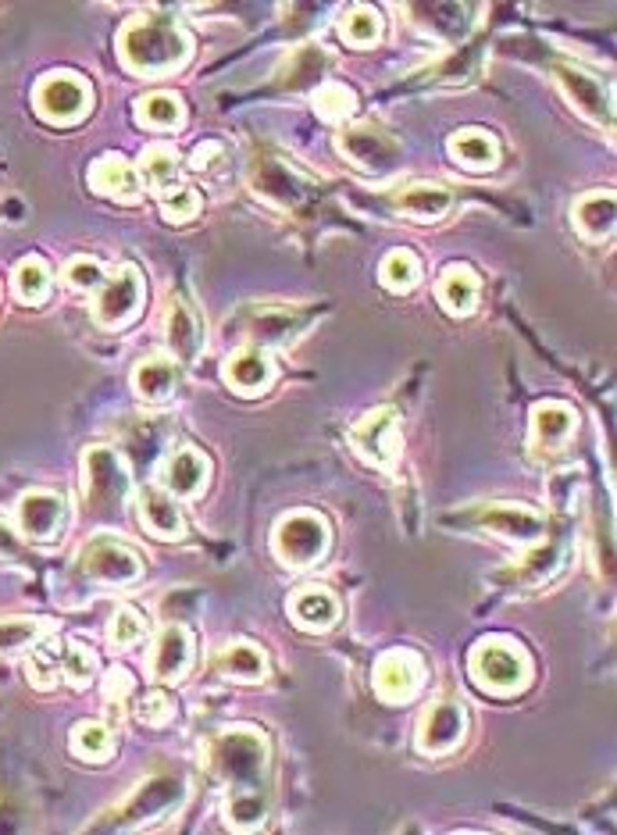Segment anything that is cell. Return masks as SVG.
Segmentation results:
<instances>
[{"mask_svg": "<svg viewBox=\"0 0 617 835\" xmlns=\"http://www.w3.org/2000/svg\"><path fill=\"white\" fill-rule=\"evenodd\" d=\"M122 62L139 71V76H165V71L179 68L190 57V43H186L182 29L161 19V14H147V19H133L122 29Z\"/></svg>", "mask_w": 617, "mask_h": 835, "instance_id": "1", "label": "cell"}, {"mask_svg": "<svg viewBox=\"0 0 617 835\" xmlns=\"http://www.w3.org/2000/svg\"><path fill=\"white\" fill-rule=\"evenodd\" d=\"M82 493L86 514L97 522H114L122 517L128 497V468L111 446H90L82 457Z\"/></svg>", "mask_w": 617, "mask_h": 835, "instance_id": "2", "label": "cell"}, {"mask_svg": "<svg viewBox=\"0 0 617 835\" xmlns=\"http://www.w3.org/2000/svg\"><path fill=\"white\" fill-rule=\"evenodd\" d=\"M265 765L268 746L254 728H233L211 746V768L228 789H261Z\"/></svg>", "mask_w": 617, "mask_h": 835, "instance_id": "3", "label": "cell"}, {"mask_svg": "<svg viewBox=\"0 0 617 835\" xmlns=\"http://www.w3.org/2000/svg\"><path fill=\"white\" fill-rule=\"evenodd\" d=\"M186 797V786L182 779H171V775H157V779L143 782L133 797H128L122 808H114L111 814H104L100 822H93V828H143V825H154L161 822L165 814H171L182 803Z\"/></svg>", "mask_w": 617, "mask_h": 835, "instance_id": "4", "label": "cell"}, {"mask_svg": "<svg viewBox=\"0 0 617 835\" xmlns=\"http://www.w3.org/2000/svg\"><path fill=\"white\" fill-rule=\"evenodd\" d=\"M333 546V532L328 522L314 511H293L285 514L276 525V536H271V550L290 568H311L328 554Z\"/></svg>", "mask_w": 617, "mask_h": 835, "instance_id": "5", "label": "cell"}, {"mask_svg": "<svg viewBox=\"0 0 617 835\" xmlns=\"http://www.w3.org/2000/svg\"><path fill=\"white\" fill-rule=\"evenodd\" d=\"M532 665L521 646H514L507 639H482L475 650H471V679H475L485 693H518L528 682Z\"/></svg>", "mask_w": 617, "mask_h": 835, "instance_id": "6", "label": "cell"}, {"mask_svg": "<svg viewBox=\"0 0 617 835\" xmlns=\"http://www.w3.org/2000/svg\"><path fill=\"white\" fill-rule=\"evenodd\" d=\"M90 86L68 71H54L36 86V111L54 125H71L90 111Z\"/></svg>", "mask_w": 617, "mask_h": 835, "instance_id": "7", "label": "cell"}, {"mask_svg": "<svg viewBox=\"0 0 617 835\" xmlns=\"http://www.w3.org/2000/svg\"><path fill=\"white\" fill-rule=\"evenodd\" d=\"M79 571L93 582H108V586H128L139 579V557L128 550L125 543L114 539H93L90 546H82L79 554Z\"/></svg>", "mask_w": 617, "mask_h": 835, "instance_id": "8", "label": "cell"}, {"mask_svg": "<svg viewBox=\"0 0 617 835\" xmlns=\"http://www.w3.org/2000/svg\"><path fill=\"white\" fill-rule=\"evenodd\" d=\"M339 151L347 154L361 171L385 176V171H393V165H396L400 143L390 133H382L379 125H350L339 133Z\"/></svg>", "mask_w": 617, "mask_h": 835, "instance_id": "9", "label": "cell"}, {"mask_svg": "<svg viewBox=\"0 0 617 835\" xmlns=\"http://www.w3.org/2000/svg\"><path fill=\"white\" fill-rule=\"evenodd\" d=\"M354 450L361 454L368 465L375 468H393L400 454V436H396V414L390 408H379L364 414L361 422L350 428Z\"/></svg>", "mask_w": 617, "mask_h": 835, "instance_id": "10", "label": "cell"}, {"mask_svg": "<svg viewBox=\"0 0 617 835\" xmlns=\"http://www.w3.org/2000/svg\"><path fill=\"white\" fill-rule=\"evenodd\" d=\"M304 314L296 308H282V304H261V308H250L247 314L239 319V336H247L257 347H282L300 336L304 329Z\"/></svg>", "mask_w": 617, "mask_h": 835, "instance_id": "11", "label": "cell"}, {"mask_svg": "<svg viewBox=\"0 0 617 835\" xmlns=\"http://www.w3.org/2000/svg\"><path fill=\"white\" fill-rule=\"evenodd\" d=\"M464 732H468V711L461 708V703H453V700L433 703L418 725V750L433 754V757L450 754L453 746H461Z\"/></svg>", "mask_w": 617, "mask_h": 835, "instance_id": "12", "label": "cell"}, {"mask_svg": "<svg viewBox=\"0 0 617 835\" xmlns=\"http://www.w3.org/2000/svg\"><path fill=\"white\" fill-rule=\"evenodd\" d=\"M425 665L418 654L411 650H390L379 657L375 665V693L385 703H404L422 689Z\"/></svg>", "mask_w": 617, "mask_h": 835, "instance_id": "13", "label": "cell"}, {"mask_svg": "<svg viewBox=\"0 0 617 835\" xmlns=\"http://www.w3.org/2000/svg\"><path fill=\"white\" fill-rule=\"evenodd\" d=\"M464 522H475L479 528L493 532V536L514 539V543L536 539L539 532L547 528L542 514H536L532 508H518V503H490V508H482L475 514H464Z\"/></svg>", "mask_w": 617, "mask_h": 835, "instance_id": "14", "label": "cell"}, {"mask_svg": "<svg viewBox=\"0 0 617 835\" xmlns=\"http://www.w3.org/2000/svg\"><path fill=\"white\" fill-rule=\"evenodd\" d=\"M557 82H561V90L568 93V100L585 114V119H593L599 125H610V119H614L610 97H607L604 82H599L596 76H590V71H582L575 65H561L557 68Z\"/></svg>", "mask_w": 617, "mask_h": 835, "instance_id": "15", "label": "cell"}, {"mask_svg": "<svg viewBox=\"0 0 617 835\" xmlns=\"http://www.w3.org/2000/svg\"><path fill=\"white\" fill-rule=\"evenodd\" d=\"M139 300H143V282H139V271L136 268H122L104 290L97 297V322L100 325H125L133 314L139 311Z\"/></svg>", "mask_w": 617, "mask_h": 835, "instance_id": "16", "label": "cell"}, {"mask_svg": "<svg viewBox=\"0 0 617 835\" xmlns=\"http://www.w3.org/2000/svg\"><path fill=\"white\" fill-rule=\"evenodd\" d=\"M19 525L29 539H54L65 525V500L47 489L25 493L19 503Z\"/></svg>", "mask_w": 617, "mask_h": 835, "instance_id": "17", "label": "cell"}, {"mask_svg": "<svg viewBox=\"0 0 617 835\" xmlns=\"http://www.w3.org/2000/svg\"><path fill=\"white\" fill-rule=\"evenodd\" d=\"M579 414L575 408L561 404V400H547L532 411V446L536 450H561L568 439L575 436Z\"/></svg>", "mask_w": 617, "mask_h": 835, "instance_id": "18", "label": "cell"}, {"mask_svg": "<svg viewBox=\"0 0 617 835\" xmlns=\"http://www.w3.org/2000/svg\"><path fill=\"white\" fill-rule=\"evenodd\" d=\"M193 665V636L182 625H168L161 632V639L154 646L150 668L161 682H179Z\"/></svg>", "mask_w": 617, "mask_h": 835, "instance_id": "19", "label": "cell"}, {"mask_svg": "<svg viewBox=\"0 0 617 835\" xmlns=\"http://www.w3.org/2000/svg\"><path fill=\"white\" fill-rule=\"evenodd\" d=\"M139 517H143V525H147L154 536H161V539H179L186 532L176 497H171L168 489H161V486H143L139 489Z\"/></svg>", "mask_w": 617, "mask_h": 835, "instance_id": "20", "label": "cell"}, {"mask_svg": "<svg viewBox=\"0 0 617 835\" xmlns=\"http://www.w3.org/2000/svg\"><path fill=\"white\" fill-rule=\"evenodd\" d=\"M225 379H228V386H236L239 393H265L271 379H276V368H271L268 354L261 347H247V350L228 357Z\"/></svg>", "mask_w": 617, "mask_h": 835, "instance_id": "21", "label": "cell"}, {"mask_svg": "<svg viewBox=\"0 0 617 835\" xmlns=\"http://www.w3.org/2000/svg\"><path fill=\"white\" fill-rule=\"evenodd\" d=\"M165 329H168V347L176 350L179 361L193 365L200 357V350H204V329H200L197 314L186 308L182 300H171Z\"/></svg>", "mask_w": 617, "mask_h": 835, "instance_id": "22", "label": "cell"}, {"mask_svg": "<svg viewBox=\"0 0 617 835\" xmlns=\"http://www.w3.org/2000/svg\"><path fill=\"white\" fill-rule=\"evenodd\" d=\"M90 182H93V190L104 197H122V200L139 197V171L119 154L100 157V162L90 168Z\"/></svg>", "mask_w": 617, "mask_h": 835, "instance_id": "23", "label": "cell"}, {"mask_svg": "<svg viewBox=\"0 0 617 835\" xmlns=\"http://www.w3.org/2000/svg\"><path fill=\"white\" fill-rule=\"evenodd\" d=\"M161 482L171 497H193L207 486V460L197 450H176L165 460Z\"/></svg>", "mask_w": 617, "mask_h": 835, "instance_id": "24", "label": "cell"}, {"mask_svg": "<svg viewBox=\"0 0 617 835\" xmlns=\"http://www.w3.org/2000/svg\"><path fill=\"white\" fill-rule=\"evenodd\" d=\"M290 611H293V622L300 628L322 632V628H328L339 617V603H336L333 593H328V589L311 586V589H300V593L293 597Z\"/></svg>", "mask_w": 617, "mask_h": 835, "instance_id": "25", "label": "cell"}, {"mask_svg": "<svg viewBox=\"0 0 617 835\" xmlns=\"http://www.w3.org/2000/svg\"><path fill=\"white\" fill-rule=\"evenodd\" d=\"M254 186H257V193H265L268 200H276V204H282V208H290L304 197V186L296 182L293 168L285 162H271V157L268 162H257Z\"/></svg>", "mask_w": 617, "mask_h": 835, "instance_id": "26", "label": "cell"}, {"mask_svg": "<svg viewBox=\"0 0 617 835\" xmlns=\"http://www.w3.org/2000/svg\"><path fill=\"white\" fill-rule=\"evenodd\" d=\"M450 204H453V197L447 186H439V182H418V186H411L407 193H400V200H396V208L411 214L414 222H436L450 211Z\"/></svg>", "mask_w": 617, "mask_h": 835, "instance_id": "27", "label": "cell"}, {"mask_svg": "<svg viewBox=\"0 0 617 835\" xmlns=\"http://www.w3.org/2000/svg\"><path fill=\"white\" fill-rule=\"evenodd\" d=\"M133 386L147 404H161V400H168L179 390V368L165 361V357H150V361H143L136 368Z\"/></svg>", "mask_w": 617, "mask_h": 835, "instance_id": "28", "label": "cell"}, {"mask_svg": "<svg viewBox=\"0 0 617 835\" xmlns=\"http://www.w3.org/2000/svg\"><path fill=\"white\" fill-rule=\"evenodd\" d=\"M450 154L457 157V165H464L471 171H485V168H496L500 162V147L490 133L482 129H464L450 140Z\"/></svg>", "mask_w": 617, "mask_h": 835, "instance_id": "29", "label": "cell"}, {"mask_svg": "<svg viewBox=\"0 0 617 835\" xmlns=\"http://www.w3.org/2000/svg\"><path fill=\"white\" fill-rule=\"evenodd\" d=\"M268 817V800L265 789H228L225 800V822L239 828V832H254L261 828Z\"/></svg>", "mask_w": 617, "mask_h": 835, "instance_id": "30", "label": "cell"}, {"mask_svg": "<svg viewBox=\"0 0 617 835\" xmlns=\"http://www.w3.org/2000/svg\"><path fill=\"white\" fill-rule=\"evenodd\" d=\"M439 300L442 308L450 314H471L475 311V300H479V279L471 268L453 265L447 268V276L439 279Z\"/></svg>", "mask_w": 617, "mask_h": 835, "instance_id": "31", "label": "cell"}, {"mask_svg": "<svg viewBox=\"0 0 617 835\" xmlns=\"http://www.w3.org/2000/svg\"><path fill=\"white\" fill-rule=\"evenodd\" d=\"M218 668L225 679H236V682H261L268 675V660L265 654L257 650L250 643H233L228 650L218 657Z\"/></svg>", "mask_w": 617, "mask_h": 835, "instance_id": "32", "label": "cell"}, {"mask_svg": "<svg viewBox=\"0 0 617 835\" xmlns=\"http://www.w3.org/2000/svg\"><path fill=\"white\" fill-rule=\"evenodd\" d=\"M575 225L590 240H604L614 233V193H590L579 200Z\"/></svg>", "mask_w": 617, "mask_h": 835, "instance_id": "33", "label": "cell"}, {"mask_svg": "<svg viewBox=\"0 0 617 835\" xmlns=\"http://www.w3.org/2000/svg\"><path fill=\"white\" fill-rule=\"evenodd\" d=\"M325 71V54L318 47H304L290 54V62L279 71V86H290V90H304V86L318 82Z\"/></svg>", "mask_w": 617, "mask_h": 835, "instance_id": "34", "label": "cell"}, {"mask_svg": "<svg viewBox=\"0 0 617 835\" xmlns=\"http://www.w3.org/2000/svg\"><path fill=\"white\" fill-rule=\"evenodd\" d=\"M143 176L154 186V190H168L179 176V151L168 147V143H154V147L143 151Z\"/></svg>", "mask_w": 617, "mask_h": 835, "instance_id": "35", "label": "cell"}, {"mask_svg": "<svg viewBox=\"0 0 617 835\" xmlns=\"http://www.w3.org/2000/svg\"><path fill=\"white\" fill-rule=\"evenodd\" d=\"M382 286L385 290H393V293H407V290H414L418 286V279H422V265H418V257H414L411 250H393L390 257L382 261Z\"/></svg>", "mask_w": 617, "mask_h": 835, "instance_id": "36", "label": "cell"}, {"mask_svg": "<svg viewBox=\"0 0 617 835\" xmlns=\"http://www.w3.org/2000/svg\"><path fill=\"white\" fill-rule=\"evenodd\" d=\"M51 290V271L40 257H25V261L14 268V293H19L25 304H40Z\"/></svg>", "mask_w": 617, "mask_h": 835, "instance_id": "37", "label": "cell"}, {"mask_svg": "<svg viewBox=\"0 0 617 835\" xmlns=\"http://www.w3.org/2000/svg\"><path fill=\"white\" fill-rule=\"evenodd\" d=\"M339 33L347 43H354V47H368V43H375L382 36V14L375 8H354L347 19H343Z\"/></svg>", "mask_w": 617, "mask_h": 835, "instance_id": "38", "label": "cell"}, {"mask_svg": "<svg viewBox=\"0 0 617 835\" xmlns=\"http://www.w3.org/2000/svg\"><path fill=\"white\" fill-rule=\"evenodd\" d=\"M557 546H539V550H532L528 554L521 565H514L511 571H504V575H496L500 582H539V579H547V575L557 568Z\"/></svg>", "mask_w": 617, "mask_h": 835, "instance_id": "39", "label": "cell"}, {"mask_svg": "<svg viewBox=\"0 0 617 835\" xmlns=\"http://www.w3.org/2000/svg\"><path fill=\"white\" fill-rule=\"evenodd\" d=\"M139 122L154 129H171L182 122V100L176 93H154L139 100Z\"/></svg>", "mask_w": 617, "mask_h": 835, "instance_id": "40", "label": "cell"}, {"mask_svg": "<svg viewBox=\"0 0 617 835\" xmlns=\"http://www.w3.org/2000/svg\"><path fill=\"white\" fill-rule=\"evenodd\" d=\"M314 108H318L325 122H343L354 114L357 100L343 82H325V86H318V93H314Z\"/></svg>", "mask_w": 617, "mask_h": 835, "instance_id": "41", "label": "cell"}, {"mask_svg": "<svg viewBox=\"0 0 617 835\" xmlns=\"http://www.w3.org/2000/svg\"><path fill=\"white\" fill-rule=\"evenodd\" d=\"M54 660H57V668H61L76 686H86V682L93 679V671H97V657H93L90 650H86L82 643H65V646H57Z\"/></svg>", "mask_w": 617, "mask_h": 835, "instance_id": "42", "label": "cell"}, {"mask_svg": "<svg viewBox=\"0 0 617 835\" xmlns=\"http://www.w3.org/2000/svg\"><path fill=\"white\" fill-rule=\"evenodd\" d=\"M71 750L86 760H104L111 754V732L100 722H79L71 732Z\"/></svg>", "mask_w": 617, "mask_h": 835, "instance_id": "43", "label": "cell"}, {"mask_svg": "<svg viewBox=\"0 0 617 835\" xmlns=\"http://www.w3.org/2000/svg\"><path fill=\"white\" fill-rule=\"evenodd\" d=\"M40 632H43V622H36V617H8V622H0V654L29 646Z\"/></svg>", "mask_w": 617, "mask_h": 835, "instance_id": "44", "label": "cell"}, {"mask_svg": "<svg viewBox=\"0 0 617 835\" xmlns=\"http://www.w3.org/2000/svg\"><path fill=\"white\" fill-rule=\"evenodd\" d=\"M143 632H147L143 617L133 608H119V611H114V617H111L108 636H111L114 646H119V650H125V646H136L143 639Z\"/></svg>", "mask_w": 617, "mask_h": 835, "instance_id": "45", "label": "cell"}, {"mask_svg": "<svg viewBox=\"0 0 617 835\" xmlns=\"http://www.w3.org/2000/svg\"><path fill=\"white\" fill-rule=\"evenodd\" d=\"M197 208H200V200L190 186H168V190L161 193V211L168 222H190Z\"/></svg>", "mask_w": 617, "mask_h": 835, "instance_id": "46", "label": "cell"}, {"mask_svg": "<svg viewBox=\"0 0 617 835\" xmlns=\"http://www.w3.org/2000/svg\"><path fill=\"white\" fill-rule=\"evenodd\" d=\"M25 671H29V682H33L36 689H54L57 682H61V668H57L54 650L33 654L25 660Z\"/></svg>", "mask_w": 617, "mask_h": 835, "instance_id": "47", "label": "cell"}, {"mask_svg": "<svg viewBox=\"0 0 617 835\" xmlns=\"http://www.w3.org/2000/svg\"><path fill=\"white\" fill-rule=\"evenodd\" d=\"M65 279L76 286V290H100V286H104V268L90 261V257H71L65 268Z\"/></svg>", "mask_w": 617, "mask_h": 835, "instance_id": "48", "label": "cell"}, {"mask_svg": "<svg viewBox=\"0 0 617 835\" xmlns=\"http://www.w3.org/2000/svg\"><path fill=\"white\" fill-rule=\"evenodd\" d=\"M139 722L150 725V728H165L171 717H176V703H171L165 693H147L139 700Z\"/></svg>", "mask_w": 617, "mask_h": 835, "instance_id": "49", "label": "cell"}, {"mask_svg": "<svg viewBox=\"0 0 617 835\" xmlns=\"http://www.w3.org/2000/svg\"><path fill=\"white\" fill-rule=\"evenodd\" d=\"M218 162H225V147L222 143H200L193 151V168L197 171H211Z\"/></svg>", "mask_w": 617, "mask_h": 835, "instance_id": "50", "label": "cell"}, {"mask_svg": "<svg viewBox=\"0 0 617 835\" xmlns=\"http://www.w3.org/2000/svg\"><path fill=\"white\" fill-rule=\"evenodd\" d=\"M128 689H133V679H128V671L125 668H114L111 675H108V686H104V697L114 703V697H119V703L128 697Z\"/></svg>", "mask_w": 617, "mask_h": 835, "instance_id": "51", "label": "cell"}, {"mask_svg": "<svg viewBox=\"0 0 617 835\" xmlns=\"http://www.w3.org/2000/svg\"><path fill=\"white\" fill-rule=\"evenodd\" d=\"M0 557H19V543H14V536L4 525H0Z\"/></svg>", "mask_w": 617, "mask_h": 835, "instance_id": "52", "label": "cell"}]
</instances>
